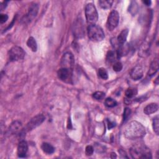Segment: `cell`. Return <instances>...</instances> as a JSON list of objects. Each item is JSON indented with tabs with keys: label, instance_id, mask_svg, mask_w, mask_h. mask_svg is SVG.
I'll list each match as a JSON object with an SVG mask.
<instances>
[{
	"label": "cell",
	"instance_id": "obj_1",
	"mask_svg": "<svg viewBox=\"0 0 159 159\" xmlns=\"http://www.w3.org/2000/svg\"><path fill=\"white\" fill-rule=\"evenodd\" d=\"M146 134L144 126L136 121L130 122L125 126L124 131V136L130 140L142 139L146 136Z\"/></svg>",
	"mask_w": 159,
	"mask_h": 159
},
{
	"label": "cell",
	"instance_id": "obj_2",
	"mask_svg": "<svg viewBox=\"0 0 159 159\" xmlns=\"http://www.w3.org/2000/svg\"><path fill=\"white\" fill-rule=\"evenodd\" d=\"M89 39L93 42H100L104 39V33L103 29L96 24H91L87 29Z\"/></svg>",
	"mask_w": 159,
	"mask_h": 159
},
{
	"label": "cell",
	"instance_id": "obj_3",
	"mask_svg": "<svg viewBox=\"0 0 159 159\" xmlns=\"http://www.w3.org/2000/svg\"><path fill=\"white\" fill-rule=\"evenodd\" d=\"M130 153L133 158H152L150 150L145 146H136L130 149Z\"/></svg>",
	"mask_w": 159,
	"mask_h": 159
},
{
	"label": "cell",
	"instance_id": "obj_4",
	"mask_svg": "<svg viewBox=\"0 0 159 159\" xmlns=\"http://www.w3.org/2000/svg\"><path fill=\"white\" fill-rule=\"evenodd\" d=\"M85 16L87 23L90 24H95L98 19V14L96 7L93 3H88L85 7Z\"/></svg>",
	"mask_w": 159,
	"mask_h": 159
},
{
	"label": "cell",
	"instance_id": "obj_5",
	"mask_svg": "<svg viewBox=\"0 0 159 159\" xmlns=\"http://www.w3.org/2000/svg\"><path fill=\"white\" fill-rule=\"evenodd\" d=\"M25 52L19 46H14L9 52V58L11 62H16L24 59Z\"/></svg>",
	"mask_w": 159,
	"mask_h": 159
},
{
	"label": "cell",
	"instance_id": "obj_6",
	"mask_svg": "<svg viewBox=\"0 0 159 159\" xmlns=\"http://www.w3.org/2000/svg\"><path fill=\"white\" fill-rule=\"evenodd\" d=\"M119 21V15L117 11L113 10L110 12L108 18L106 27L109 30H114L118 25Z\"/></svg>",
	"mask_w": 159,
	"mask_h": 159
},
{
	"label": "cell",
	"instance_id": "obj_7",
	"mask_svg": "<svg viewBox=\"0 0 159 159\" xmlns=\"http://www.w3.org/2000/svg\"><path fill=\"white\" fill-rule=\"evenodd\" d=\"M75 60L73 54L71 52H67L63 55L61 61V68H65L72 70L74 65Z\"/></svg>",
	"mask_w": 159,
	"mask_h": 159
},
{
	"label": "cell",
	"instance_id": "obj_8",
	"mask_svg": "<svg viewBox=\"0 0 159 159\" xmlns=\"http://www.w3.org/2000/svg\"><path fill=\"white\" fill-rule=\"evenodd\" d=\"M45 120V117L42 115H39L33 118H32L30 121L27 123L26 128V131H29L34 129L40 125Z\"/></svg>",
	"mask_w": 159,
	"mask_h": 159
},
{
	"label": "cell",
	"instance_id": "obj_9",
	"mask_svg": "<svg viewBox=\"0 0 159 159\" xmlns=\"http://www.w3.org/2000/svg\"><path fill=\"white\" fill-rule=\"evenodd\" d=\"M39 10V6L36 3H33L29 8L27 14L24 17V19L23 20L24 23H29L33 21L37 16Z\"/></svg>",
	"mask_w": 159,
	"mask_h": 159
},
{
	"label": "cell",
	"instance_id": "obj_10",
	"mask_svg": "<svg viewBox=\"0 0 159 159\" xmlns=\"http://www.w3.org/2000/svg\"><path fill=\"white\" fill-rule=\"evenodd\" d=\"M73 32L74 36L77 38H82L85 35V29L83 22L81 19L76 21L73 25Z\"/></svg>",
	"mask_w": 159,
	"mask_h": 159
},
{
	"label": "cell",
	"instance_id": "obj_11",
	"mask_svg": "<svg viewBox=\"0 0 159 159\" xmlns=\"http://www.w3.org/2000/svg\"><path fill=\"white\" fill-rule=\"evenodd\" d=\"M143 75H144V71L141 66L137 65L131 70V77L133 80H139L142 78Z\"/></svg>",
	"mask_w": 159,
	"mask_h": 159
},
{
	"label": "cell",
	"instance_id": "obj_12",
	"mask_svg": "<svg viewBox=\"0 0 159 159\" xmlns=\"http://www.w3.org/2000/svg\"><path fill=\"white\" fill-rule=\"evenodd\" d=\"M71 75V70L65 68H60L57 72V76L60 80L67 82L70 79Z\"/></svg>",
	"mask_w": 159,
	"mask_h": 159
},
{
	"label": "cell",
	"instance_id": "obj_13",
	"mask_svg": "<svg viewBox=\"0 0 159 159\" xmlns=\"http://www.w3.org/2000/svg\"><path fill=\"white\" fill-rule=\"evenodd\" d=\"M28 150V145L26 141L21 140L18 147V155L20 158H24L26 157Z\"/></svg>",
	"mask_w": 159,
	"mask_h": 159
},
{
	"label": "cell",
	"instance_id": "obj_14",
	"mask_svg": "<svg viewBox=\"0 0 159 159\" xmlns=\"http://www.w3.org/2000/svg\"><path fill=\"white\" fill-rule=\"evenodd\" d=\"M129 44H123L121 45H119L118 49L116 51V55H117V58L119 59L121 57L126 55L129 52Z\"/></svg>",
	"mask_w": 159,
	"mask_h": 159
},
{
	"label": "cell",
	"instance_id": "obj_15",
	"mask_svg": "<svg viewBox=\"0 0 159 159\" xmlns=\"http://www.w3.org/2000/svg\"><path fill=\"white\" fill-rule=\"evenodd\" d=\"M21 128H22V124L21 122H19L18 121H14L9 126V128L8 130V134H14V133H16L19 130H21Z\"/></svg>",
	"mask_w": 159,
	"mask_h": 159
},
{
	"label": "cell",
	"instance_id": "obj_16",
	"mask_svg": "<svg viewBox=\"0 0 159 159\" xmlns=\"http://www.w3.org/2000/svg\"><path fill=\"white\" fill-rule=\"evenodd\" d=\"M158 109V105L157 103H150L144 109V113L147 115L155 113Z\"/></svg>",
	"mask_w": 159,
	"mask_h": 159
},
{
	"label": "cell",
	"instance_id": "obj_17",
	"mask_svg": "<svg viewBox=\"0 0 159 159\" xmlns=\"http://www.w3.org/2000/svg\"><path fill=\"white\" fill-rule=\"evenodd\" d=\"M128 33H129V30L128 29H123L121 32L120 34H119V36L118 37V39H117L119 45H121L124 44V43L126 41L127 37H128Z\"/></svg>",
	"mask_w": 159,
	"mask_h": 159
},
{
	"label": "cell",
	"instance_id": "obj_18",
	"mask_svg": "<svg viewBox=\"0 0 159 159\" xmlns=\"http://www.w3.org/2000/svg\"><path fill=\"white\" fill-rule=\"evenodd\" d=\"M158 70V60H154L150 64L149 72H148V75L149 76H152L154 75Z\"/></svg>",
	"mask_w": 159,
	"mask_h": 159
},
{
	"label": "cell",
	"instance_id": "obj_19",
	"mask_svg": "<svg viewBox=\"0 0 159 159\" xmlns=\"http://www.w3.org/2000/svg\"><path fill=\"white\" fill-rule=\"evenodd\" d=\"M41 149L44 152L47 154H52L55 152V148L49 143L44 142L41 146Z\"/></svg>",
	"mask_w": 159,
	"mask_h": 159
},
{
	"label": "cell",
	"instance_id": "obj_20",
	"mask_svg": "<svg viewBox=\"0 0 159 159\" xmlns=\"http://www.w3.org/2000/svg\"><path fill=\"white\" fill-rule=\"evenodd\" d=\"M27 45L33 52H36L37 50V45L36 39L33 37H30L27 41Z\"/></svg>",
	"mask_w": 159,
	"mask_h": 159
},
{
	"label": "cell",
	"instance_id": "obj_21",
	"mask_svg": "<svg viewBox=\"0 0 159 159\" xmlns=\"http://www.w3.org/2000/svg\"><path fill=\"white\" fill-rule=\"evenodd\" d=\"M116 58H117V55H116V52L110 51L108 52L106 55V62L108 63H112L115 62Z\"/></svg>",
	"mask_w": 159,
	"mask_h": 159
},
{
	"label": "cell",
	"instance_id": "obj_22",
	"mask_svg": "<svg viewBox=\"0 0 159 159\" xmlns=\"http://www.w3.org/2000/svg\"><path fill=\"white\" fill-rule=\"evenodd\" d=\"M113 3V1H107V0H101L98 2L100 7L104 9H108L111 8Z\"/></svg>",
	"mask_w": 159,
	"mask_h": 159
},
{
	"label": "cell",
	"instance_id": "obj_23",
	"mask_svg": "<svg viewBox=\"0 0 159 159\" xmlns=\"http://www.w3.org/2000/svg\"><path fill=\"white\" fill-rule=\"evenodd\" d=\"M137 90L136 89H134V88H128L126 90L125 92V94L126 97L129 98V99H131L132 98H133L134 96H136V95L137 94Z\"/></svg>",
	"mask_w": 159,
	"mask_h": 159
},
{
	"label": "cell",
	"instance_id": "obj_24",
	"mask_svg": "<svg viewBox=\"0 0 159 159\" xmlns=\"http://www.w3.org/2000/svg\"><path fill=\"white\" fill-rule=\"evenodd\" d=\"M104 104L108 108H114L118 104V103L112 98H108L106 99Z\"/></svg>",
	"mask_w": 159,
	"mask_h": 159
},
{
	"label": "cell",
	"instance_id": "obj_25",
	"mask_svg": "<svg viewBox=\"0 0 159 159\" xmlns=\"http://www.w3.org/2000/svg\"><path fill=\"white\" fill-rule=\"evenodd\" d=\"M137 11H138V5L137 3L135 2H131L129 7V11L131 14L134 16L136 14Z\"/></svg>",
	"mask_w": 159,
	"mask_h": 159
},
{
	"label": "cell",
	"instance_id": "obj_26",
	"mask_svg": "<svg viewBox=\"0 0 159 159\" xmlns=\"http://www.w3.org/2000/svg\"><path fill=\"white\" fill-rule=\"evenodd\" d=\"M152 126H153L154 131L155 132V133L157 135H158V134H159V120H158V117H156L154 119Z\"/></svg>",
	"mask_w": 159,
	"mask_h": 159
},
{
	"label": "cell",
	"instance_id": "obj_27",
	"mask_svg": "<svg viewBox=\"0 0 159 159\" xmlns=\"http://www.w3.org/2000/svg\"><path fill=\"white\" fill-rule=\"evenodd\" d=\"M105 97V93L103 91H97L93 94V98L97 100H102Z\"/></svg>",
	"mask_w": 159,
	"mask_h": 159
},
{
	"label": "cell",
	"instance_id": "obj_28",
	"mask_svg": "<svg viewBox=\"0 0 159 159\" xmlns=\"http://www.w3.org/2000/svg\"><path fill=\"white\" fill-rule=\"evenodd\" d=\"M99 76L103 80H107L108 78V73L104 68H100L98 70Z\"/></svg>",
	"mask_w": 159,
	"mask_h": 159
},
{
	"label": "cell",
	"instance_id": "obj_29",
	"mask_svg": "<svg viewBox=\"0 0 159 159\" xmlns=\"http://www.w3.org/2000/svg\"><path fill=\"white\" fill-rule=\"evenodd\" d=\"M131 113V110L130 108H125L124 111V114H123V121L125 122L128 119V118H129L130 115Z\"/></svg>",
	"mask_w": 159,
	"mask_h": 159
},
{
	"label": "cell",
	"instance_id": "obj_30",
	"mask_svg": "<svg viewBox=\"0 0 159 159\" xmlns=\"http://www.w3.org/2000/svg\"><path fill=\"white\" fill-rule=\"evenodd\" d=\"M122 67H123V66H122V63L120 62H115L113 66V69L114 71H115L116 72H121L122 69Z\"/></svg>",
	"mask_w": 159,
	"mask_h": 159
},
{
	"label": "cell",
	"instance_id": "obj_31",
	"mask_svg": "<svg viewBox=\"0 0 159 159\" xmlns=\"http://www.w3.org/2000/svg\"><path fill=\"white\" fill-rule=\"evenodd\" d=\"M94 152V149L91 146H87L85 149V154L87 156H91Z\"/></svg>",
	"mask_w": 159,
	"mask_h": 159
},
{
	"label": "cell",
	"instance_id": "obj_32",
	"mask_svg": "<svg viewBox=\"0 0 159 159\" xmlns=\"http://www.w3.org/2000/svg\"><path fill=\"white\" fill-rule=\"evenodd\" d=\"M8 19V16L6 14H1L0 15V23L1 24L5 23Z\"/></svg>",
	"mask_w": 159,
	"mask_h": 159
},
{
	"label": "cell",
	"instance_id": "obj_33",
	"mask_svg": "<svg viewBox=\"0 0 159 159\" xmlns=\"http://www.w3.org/2000/svg\"><path fill=\"white\" fill-rule=\"evenodd\" d=\"M108 129H111L115 128V127L116 126V123L114 122H112V121H108Z\"/></svg>",
	"mask_w": 159,
	"mask_h": 159
},
{
	"label": "cell",
	"instance_id": "obj_34",
	"mask_svg": "<svg viewBox=\"0 0 159 159\" xmlns=\"http://www.w3.org/2000/svg\"><path fill=\"white\" fill-rule=\"evenodd\" d=\"M8 3V2H3L1 3L0 5V8H1V11H3L4 9H5L7 6V5Z\"/></svg>",
	"mask_w": 159,
	"mask_h": 159
},
{
	"label": "cell",
	"instance_id": "obj_35",
	"mask_svg": "<svg viewBox=\"0 0 159 159\" xmlns=\"http://www.w3.org/2000/svg\"><path fill=\"white\" fill-rule=\"evenodd\" d=\"M119 152L121 154V155H122L123 157H124V158H128V157L126 155V153H125L124 150H119Z\"/></svg>",
	"mask_w": 159,
	"mask_h": 159
},
{
	"label": "cell",
	"instance_id": "obj_36",
	"mask_svg": "<svg viewBox=\"0 0 159 159\" xmlns=\"http://www.w3.org/2000/svg\"><path fill=\"white\" fill-rule=\"evenodd\" d=\"M142 3L145 4L146 6H150L151 5V1H149V0H148V1H143Z\"/></svg>",
	"mask_w": 159,
	"mask_h": 159
},
{
	"label": "cell",
	"instance_id": "obj_37",
	"mask_svg": "<svg viewBox=\"0 0 159 159\" xmlns=\"http://www.w3.org/2000/svg\"><path fill=\"white\" fill-rule=\"evenodd\" d=\"M117 157V156H116V154H115V153H114V152H112L111 154V158H116Z\"/></svg>",
	"mask_w": 159,
	"mask_h": 159
},
{
	"label": "cell",
	"instance_id": "obj_38",
	"mask_svg": "<svg viewBox=\"0 0 159 159\" xmlns=\"http://www.w3.org/2000/svg\"><path fill=\"white\" fill-rule=\"evenodd\" d=\"M158 77L156 78V82H158ZM156 84L157 85H158V83L157 82H156Z\"/></svg>",
	"mask_w": 159,
	"mask_h": 159
}]
</instances>
